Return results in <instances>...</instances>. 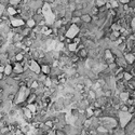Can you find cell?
Instances as JSON below:
<instances>
[{
	"mask_svg": "<svg viewBox=\"0 0 135 135\" xmlns=\"http://www.w3.org/2000/svg\"><path fill=\"white\" fill-rule=\"evenodd\" d=\"M25 73L24 67L21 65V63H15L13 65V74L14 75H23Z\"/></svg>",
	"mask_w": 135,
	"mask_h": 135,
	"instance_id": "cell-2",
	"label": "cell"
},
{
	"mask_svg": "<svg viewBox=\"0 0 135 135\" xmlns=\"http://www.w3.org/2000/svg\"><path fill=\"white\" fill-rule=\"evenodd\" d=\"M46 1H47V2H49L50 4H51V3H54V2L56 1V0H46Z\"/></svg>",
	"mask_w": 135,
	"mask_h": 135,
	"instance_id": "cell-18",
	"label": "cell"
},
{
	"mask_svg": "<svg viewBox=\"0 0 135 135\" xmlns=\"http://www.w3.org/2000/svg\"><path fill=\"white\" fill-rule=\"evenodd\" d=\"M66 39H67V37L65 36V35H60V36H59V40H60V42H63V43H65Z\"/></svg>",
	"mask_w": 135,
	"mask_h": 135,
	"instance_id": "cell-14",
	"label": "cell"
},
{
	"mask_svg": "<svg viewBox=\"0 0 135 135\" xmlns=\"http://www.w3.org/2000/svg\"><path fill=\"white\" fill-rule=\"evenodd\" d=\"M78 55H79V57L80 59H83V60H87L89 57V54H90V51H89V49L88 48H84L82 50H80L79 52L77 53Z\"/></svg>",
	"mask_w": 135,
	"mask_h": 135,
	"instance_id": "cell-4",
	"label": "cell"
},
{
	"mask_svg": "<svg viewBox=\"0 0 135 135\" xmlns=\"http://www.w3.org/2000/svg\"><path fill=\"white\" fill-rule=\"evenodd\" d=\"M134 78H135V77H134L131 73H129V72H124V74H123V80H124L125 82H130V81H132Z\"/></svg>",
	"mask_w": 135,
	"mask_h": 135,
	"instance_id": "cell-9",
	"label": "cell"
},
{
	"mask_svg": "<svg viewBox=\"0 0 135 135\" xmlns=\"http://www.w3.org/2000/svg\"><path fill=\"white\" fill-rule=\"evenodd\" d=\"M22 110H23V113H24V116H25V117H26V118H27L28 120H29V121H30V120H31V119L34 118V116H35V115H34V113H33V112H31V111H30L29 109H28L27 107L23 108Z\"/></svg>",
	"mask_w": 135,
	"mask_h": 135,
	"instance_id": "cell-7",
	"label": "cell"
},
{
	"mask_svg": "<svg viewBox=\"0 0 135 135\" xmlns=\"http://www.w3.org/2000/svg\"><path fill=\"white\" fill-rule=\"evenodd\" d=\"M120 112L122 113H129V106H127L125 103H123L121 106H120Z\"/></svg>",
	"mask_w": 135,
	"mask_h": 135,
	"instance_id": "cell-11",
	"label": "cell"
},
{
	"mask_svg": "<svg viewBox=\"0 0 135 135\" xmlns=\"http://www.w3.org/2000/svg\"><path fill=\"white\" fill-rule=\"evenodd\" d=\"M4 79H5V75L2 74V73H0V81H2V80H4Z\"/></svg>",
	"mask_w": 135,
	"mask_h": 135,
	"instance_id": "cell-17",
	"label": "cell"
},
{
	"mask_svg": "<svg viewBox=\"0 0 135 135\" xmlns=\"http://www.w3.org/2000/svg\"><path fill=\"white\" fill-rule=\"evenodd\" d=\"M83 15V11L80 10H75L73 12V17H81Z\"/></svg>",
	"mask_w": 135,
	"mask_h": 135,
	"instance_id": "cell-12",
	"label": "cell"
},
{
	"mask_svg": "<svg viewBox=\"0 0 135 135\" xmlns=\"http://www.w3.org/2000/svg\"><path fill=\"white\" fill-rule=\"evenodd\" d=\"M91 13H92V16H98L99 15V8H98V7H96V5L92 7Z\"/></svg>",
	"mask_w": 135,
	"mask_h": 135,
	"instance_id": "cell-10",
	"label": "cell"
},
{
	"mask_svg": "<svg viewBox=\"0 0 135 135\" xmlns=\"http://www.w3.org/2000/svg\"><path fill=\"white\" fill-rule=\"evenodd\" d=\"M37 25H38V23L34 20V17H30V18L26 20V26L28 28H30V29H35V28L37 27Z\"/></svg>",
	"mask_w": 135,
	"mask_h": 135,
	"instance_id": "cell-5",
	"label": "cell"
},
{
	"mask_svg": "<svg viewBox=\"0 0 135 135\" xmlns=\"http://www.w3.org/2000/svg\"><path fill=\"white\" fill-rule=\"evenodd\" d=\"M103 62L107 65L116 63V54H113L110 49H105L103 52Z\"/></svg>",
	"mask_w": 135,
	"mask_h": 135,
	"instance_id": "cell-1",
	"label": "cell"
},
{
	"mask_svg": "<svg viewBox=\"0 0 135 135\" xmlns=\"http://www.w3.org/2000/svg\"><path fill=\"white\" fill-rule=\"evenodd\" d=\"M4 69H5V65L4 64H1V65H0V73L4 74Z\"/></svg>",
	"mask_w": 135,
	"mask_h": 135,
	"instance_id": "cell-16",
	"label": "cell"
},
{
	"mask_svg": "<svg viewBox=\"0 0 135 135\" xmlns=\"http://www.w3.org/2000/svg\"><path fill=\"white\" fill-rule=\"evenodd\" d=\"M81 21L83 24L86 25H90L92 22H93V16L89 13H83V15L81 16Z\"/></svg>",
	"mask_w": 135,
	"mask_h": 135,
	"instance_id": "cell-3",
	"label": "cell"
},
{
	"mask_svg": "<svg viewBox=\"0 0 135 135\" xmlns=\"http://www.w3.org/2000/svg\"><path fill=\"white\" fill-rule=\"evenodd\" d=\"M43 126L46 127V129H53V127L55 126V123L53 122L52 119H48V120H44Z\"/></svg>",
	"mask_w": 135,
	"mask_h": 135,
	"instance_id": "cell-8",
	"label": "cell"
},
{
	"mask_svg": "<svg viewBox=\"0 0 135 135\" xmlns=\"http://www.w3.org/2000/svg\"><path fill=\"white\" fill-rule=\"evenodd\" d=\"M54 135H67L66 134V132L64 131V130H62V129H57L55 131V134Z\"/></svg>",
	"mask_w": 135,
	"mask_h": 135,
	"instance_id": "cell-13",
	"label": "cell"
},
{
	"mask_svg": "<svg viewBox=\"0 0 135 135\" xmlns=\"http://www.w3.org/2000/svg\"><path fill=\"white\" fill-rule=\"evenodd\" d=\"M44 135H53V134H52V133H51V132H48V133H46V134H44Z\"/></svg>",
	"mask_w": 135,
	"mask_h": 135,
	"instance_id": "cell-19",
	"label": "cell"
},
{
	"mask_svg": "<svg viewBox=\"0 0 135 135\" xmlns=\"http://www.w3.org/2000/svg\"><path fill=\"white\" fill-rule=\"evenodd\" d=\"M35 14H36V15H42V8H38Z\"/></svg>",
	"mask_w": 135,
	"mask_h": 135,
	"instance_id": "cell-15",
	"label": "cell"
},
{
	"mask_svg": "<svg viewBox=\"0 0 135 135\" xmlns=\"http://www.w3.org/2000/svg\"><path fill=\"white\" fill-rule=\"evenodd\" d=\"M4 75L5 77H10L13 75V65L10 63L5 64V69H4Z\"/></svg>",
	"mask_w": 135,
	"mask_h": 135,
	"instance_id": "cell-6",
	"label": "cell"
}]
</instances>
